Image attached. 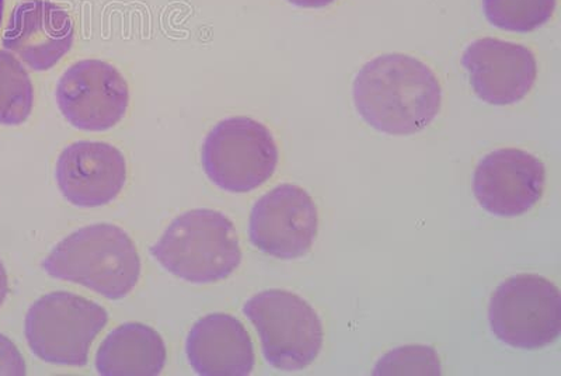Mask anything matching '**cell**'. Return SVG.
<instances>
[{
	"label": "cell",
	"mask_w": 561,
	"mask_h": 376,
	"mask_svg": "<svg viewBox=\"0 0 561 376\" xmlns=\"http://www.w3.org/2000/svg\"><path fill=\"white\" fill-rule=\"evenodd\" d=\"M355 110L388 135L423 132L443 107V89L427 64L404 54H385L359 69L353 83Z\"/></svg>",
	"instance_id": "6da1fadb"
},
{
	"label": "cell",
	"mask_w": 561,
	"mask_h": 376,
	"mask_svg": "<svg viewBox=\"0 0 561 376\" xmlns=\"http://www.w3.org/2000/svg\"><path fill=\"white\" fill-rule=\"evenodd\" d=\"M45 273L119 300L128 297L140 277L134 240L112 224H94L70 233L45 258Z\"/></svg>",
	"instance_id": "7a4b0ae2"
},
{
	"label": "cell",
	"mask_w": 561,
	"mask_h": 376,
	"mask_svg": "<svg viewBox=\"0 0 561 376\" xmlns=\"http://www.w3.org/2000/svg\"><path fill=\"white\" fill-rule=\"evenodd\" d=\"M149 252L170 274L192 284L218 283L242 263L232 220L207 208L188 210L175 218Z\"/></svg>",
	"instance_id": "3957f363"
},
{
	"label": "cell",
	"mask_w": 561,
	"mask_h": 376,
	"mask_svg": "<svg viewBox=\"0 0 561 376\" xmlns=\"http://www.w3.org/2000/svg\"><path fill=\"white\" fill-rule=\"evenodd\" d=\"M107 322V310L99 304L57 290L35 300L24 334L35 357L45 363L84 367L90 347Z\"/></svg>",
	"instance_id": "277c9868"
},
{
	"label": "cell",
	"mask_w": 561,
	"mask_h": 376,
	"mask_svg": "<svg viewBox=\"0 0 561 376\" xmlns=\"http://www.w3.org/2000/svg\"><path fill=\"white\" fill-rule=\"evenodd\" d=\"M243 314L257 330L264 357L275 369L294 373L319 357L324 335L322 320L297 294L263 290L244 304Z\"/></svg>",
	"instance_id": "5b68a950"
},
{
	"label": "cell",
	"mask_w": 561,
	"mask_h": 376,
	"mask_svg": "<svg viewBox=\"0 0 561 376\" xmlns=\"http://www.w3.org/2000/svg\"><path fill=\"white\" fill-rule=\"evenodd\" d=\"M202 162L210 182L225 192H253L277 169V143L264 124L249 117H230L205 137Z\"/></svg>",
	"instance_id": "8992f818"
},
{
	"label": "cell",
	"mask_w": 561,
	"mask_h": 376,
	"mask_svg": "<svg viewBox=\"0 0 561 376\" xmlns=\"http://www.w3.org/2000/svg\"><path fill=\"white\" fill-rule=\"evenodd\" d=\"M489 322L497 339L511 347H548L561 333L559 288L538 274L514 275L494 290Z\"/></svg>",
	"instance_id": "52a82bcc"
},
{
	"label": "cell",
	"mask_w": 561,
	"mask_h": 376,
	"mask_svg": "<svg viewBox=\"0 0 561 376\" xmlns=\"http://www.w3.org/2000/svg\"><path fill=\"white\" fill-rule=\"evenodd\" d=\"M55 96L59 112L80 132H108L122 122L129 105L127 80L100 59H84L65 70Z\"/></svg>",
	"instance_id": "ba28073f"
},
{
	"label": "cell",
	"mask_w": 561,
	"mask_h": 376,
	"mask_svg": "<svg viewBox=\"0 0 561 376\" xmlns=\"http://www.w3.org/2000/svg\"><path fill=\"white\" fill-rule=\"evenodd\" d=\"M319 215L313 198L295 184H280L264 194L250 214V242L279 260L304 258L318 237Z\"/></svg>",
	"instance_id": "9c48e42d"
},
{
	"label": "cell",
	"mask_w": 561,
	"mask_h": 376,
	"mask_svg": "<svg viewBox=\"0 0 561 376\" xmlns=\"http://www.w3.org/2000/svg\"><path fill=\"white\" fill-rule=\"evenodd\" d=\"M546 168L523 149L494 150L480 160L473 175V192L480 207L500 218L529 213L543 197Z\"/></svg>",
	"instance_id": "30bf717a"
},
{
	"label": "cell",
	"mask_w": 561,
	"mask_h": 376,
	"mask_svg": "<svg viewBox=\"0 0 561 376\" xmlns=\"http://www.w3.org/2000/svg\"><path fill=\"white\" fill-rule=\"evenodd\" d=\"M462 64L476 96L491 105L517 104L538 78V61L525 45L479 38L465 49Z\"/></svg>",
	"instance_id": "8fae6325"
},
{
	"label": "cell",
	"mask_w": 561,
	"mask_h": 376,
	"mask_svg": "<svg viewBox=\"0 0 561 376\" xmlns=\"http://www.w3.org/2000/svg\"><path fill=\"white\" fill-rule=\"evenodd\" d=\"M55 178L70 204L80 208L103 207L123 192L127 162L113 145L78 140L59 155Z\"/></svg>",
	"instance_id": "7c38bea8"
},
{
	"label": "cell",
	"mask_w": 561,
	"mask_h": 376,
	"mask_svg": "<svg viewBox=\"0 0 561 376\" xmlns=\"http://www.w3.org/2000/svg\"><path fill=\"white\" fill-rule=\"evenodd\" d=\"M75 24L67 9L53 0H24L9 19L2 44L27 67L45 72L72 48Z\"/></svg>",
	"instance_id": "4fadbf2b"
},
{
	"label": "cell",
	"mask_w": 561,
	"mask_h": 376,
	"mask_svg": "<svg viewBox=\"0 0 561 376\" xmlns=\"http://www.w3.org/2000/svg\"><path fill=\"white\" fill-rule=\"evenodd\" d=\"M185 353L195 374L245 376L255 364L252 338L234 316H204L190 330Z\"/></svg>",
	"instance_id": "5bb4252c"
},
{
	"label": "cell",
	"mask_w": 561,
	"mask_h": 376,
	"mask_svg": "<svg viewBox=\"0 0 561 376\" xmlns=\"http://www.w3.org/2000/svg\"><path fill=\"white\" fill-rule=\"evenodd\" d=\"M167 358V345L157 330L142 323H125L100 344L96 369L103 376H157Z\"/></svg>",
	"instance_id": "9a60e30c"
},
{
	"label": "cell",
	"mask_w": 561,
	"mask_h": 376,
	"mask_svg": "<svg viewBox=\"0 0 561 376\" xmlns=\"http://www.w3.org/2000/svg\"><path fill=\"white\" fill-rule=\"evenodd\" d=\"M34 88L16 57L0 49V124L26 123L33 112Z\"/></svg>",
	"instance_id": "2e32d148"
},
{
	"label": "cell",
	"mask_w": 561,
	"mask_h": 376,
	"mask_svg": "<svg viewBox=\"0 0 561 376\" xmlns=\"http://www.w3.org/2000/svg\"><path fill=\"white\" fill-rule=\"evenodd\" d=\"M483 10L491 26L530 33L553 18L556 0H483Z\"/></svg>",
	"instance_id": "e0dca14e"
},
{
	"label": "cell",
	"mask_w": 561,
	"mask_h": 376,
	"mask_svg": "<svg viewBox=\"0 0 561 376\" xmlns=\"http://www.w3.org/2000/svg\"><path fill=\"white\" fill-rule=\"evenodd\" d=\"M375 375H440L437 351L428 345H408L385 354L374 369Z\"/></svg>",
	"instance_id": "ac0fdd59"
},
{
	"label": "cell",
	"mask_w": 561,
	"mask_h": 376,
	"mask_svg": "<svg viewBox=\"0 0 561 376\" xmlns=\"http://www.w3.org/2000/svg\"><path fill=\"white\" fill-rule=\"evenodd\" d=\"M27 374L22 353L12 340L0 334V376H24Z\"/></svg>",
	"instance_id": "d6986e66"
},
{
	"label": "cell",
	"mask_w": 561,
	"mask_h": 376,
	"mask_svg": "<svg viewBox=\"0 0 561 376\" xmlns=\"http://www.w3.org/2000/svg\"><path fill=\"white\" fill-rule=\"evenodd\" d=\"M288 2L302 9H323L337 2V0H288Z\"/></svg>",
	"instance_id": "ffe728a7"
},
{
	"label": "cell",
	"mask_w": 561,
	"mask_h": 376,
	"mask_svg": "<svg viewBox=\"0 0 561 376\" xmlns=\"http://www.w3.org/2000/svg\"><path fill=\"white\" fill-rule=\"evenodd\" d=\"M8 294H9L8 273H7V269H4L2 260H0V308H2L4 300H7Z\"/></svg>",
	"instance_id": "44dd1931"
},
{
	"label": "cell",
	"mask_w": 561,
	"mask_h": 376,
	"mask_svg": "<svg viewBox=\"0 0 561 376\" xmlns=\"http://www.w3.org/2000/svg\"><path fill=\"white\" fill-rule=\"evenodd\" d=\"M3 12H4V0H0V24H2Z\"/></svg>",
	"instance_id": "7402d4cb"
}]
</instances>
